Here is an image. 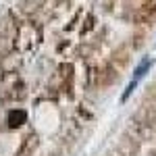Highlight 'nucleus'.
I'll list each match as a JSON object with an SVG mask.
<instances>
[{"instance_id": "nucleus-1", "label": "nucleus", "mask_w": 156, "mask_h": 156, "mask_svg": "<svg viewBox=\"0 0 156 156\" xmlns=\"http://www.w3.org/2000/svg\"><path fill=\"white\" fill-rule=\"evenodd\" d=\"M152 65H154V58L146 56V58L142 60V62H140L137 67H135V71H133V81H137V83H140V81L144 79V75L150 71V67H152Z\"/></svg>"}, {"instance_id": "nucleus-2", "label": "nucleus", "mask_w": 156, "mask_h": 156, "mask_svg": "<svg viewBox=\"0 0 156 156\" xmlns=\"http://www.w3.org/2000/svg\"><path fill=\"white\" fill-rule=\"evenodd\" d=\"M25 121H27V112L25 110H11L9 112V117H6V123H9V127H21Z\"/></svg>"}]
</instances>
